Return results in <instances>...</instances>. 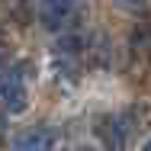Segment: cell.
I'll list each match as a JSON object with an SVG mask.
<instances>
[{
    "mask_svg": "<svg viewBox=\"0 0 151 151\" xmlns=\"http://www.w3.org/2000/svg\"><path fill=\"white\" fill-rule=\"evenodd\" d=\"M26 106H29V90H26L23 77H16V74L0 77V109L10 116H19V113H26Z\"/></svg>",
    "mask_w": 151,
    "mask_h": 151,
    "instance_id": "7a4b0ae2",
    "label": "cell"
},
{
    "mask_svg": "<svg viewBox=\"0 0 151 151\" xmlns=\"http://www.w3.org/2000/svg\"><path fill=\"white\" fill-rule=\"evenodd\" d=\"M142 151H151V142H148V145H145V148H142Z\"/></svg>",
    "mask_w": 151,
    "mask_h": 151,
    "instance_id": "8992f818",
    "label": "cell"
},
{
    "mask_svg": "<svg viewBox=\"0 0 151 151\" xmlns=\"http://www.w3.org/2000/svg\"><path fill=\"white\" fill-rule=\"evenodd\" d=\"M77 151H96V148H77Z\"/></svg>",
    "mask_w": 151,
    "mask_h": 151,
    "instance_id": "52a82bcc",
    "label": "cell"
},
{
    "mask_svg": "<svg viewBox=\"0 0 151 151\" xmlns=\"http://www.w3.org/2000/svg\"><path fill=\"white\" fill-rule=\"evenodd\" d=\"M77 6L81 0H39V19L45 29L58 32L77 16Z\"/></svg>",
    "mask_w": 151,
    "mask_h": 151,
    "instance_id": "6da1fadb",
    "label": "cell"
},
{
    "mask_svg": "<svg viewBox=\"0 0 151 151\" xmlns=\"http://www.w3.org/2000/svg\"><path fill=\"white\" fill-rule=\"evenodd\" d=\"M13 151H52V135L45 129H35V132H26L16 138Z\"/></svg>",
    "mask_w": 151,
    "mask_h": 151,
    "instance_id": "3957f363",
    "label": "cell"
},
{
    "mask_svg": "<svg viewBox=\"0 0 151 151\" xmlns=\"http://www.w3.org/2000/svg\"><path fill=\"white\" fill-rule=\"evenodd\" d=\"M116 3H119L122 10H142V6L148 3V0H116Z\"/></svg>",
    "mask_w": 151,
    "mask_h": 151,
    "instance_id": "277c9868",
    "label": "cell"
},
{
    "mask_svg": "<svg viewBox=\"0 0 151 151\" xmlns=\"http://www.w3.org/2000/svg\"><path fill=\"white\" fill-rule=\"evenodd\" d=\"M6 58H10V52H6V42L0 39V71H3V64H6Z\"/></svg>",
    "mask_w": 151,
    "mask_h": 151,
    "instance_id": "5b68a950",
    "label": "cell"
}]
</instances>
